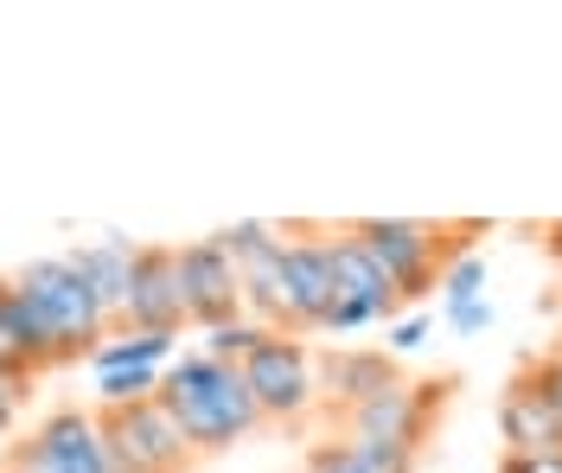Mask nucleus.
Here are the masks:
<instances>
[{
    "label": "nucleus",
    "mask_w": 562,
    "mask_h": 473,
    "mask_svg": "<svg viewBox=\"0 0 562 473\" xmlns=\"http://www.w3.org/2000/svg\"><path fill=\"white\" fill-rule=\"evenodd\" d=\"M543 244H550V256H562V218L550 224V237H543Z\"/></svg>",
    "instance_id": "bb28decb"
},
{
    "label": "nucleus",
    "mask_w": 562,
    "mask_h": 473,
    "mask_svg": "<svg viewBox=\"0 0 562 473\" xmlns=\"http://www.w3.org/2000/svg\"><path fill=\"white\" fill-rule=\"evenodd\" d=\"M307 473H364V468L351 461L346 441H319L314 454H307Z\"/></svg>",
    "instance_id": "b1692460"
},
{
    "label": "nucleus",
    "mask_w": 562,
    "mask_h": 473,
    "mask_svg": "<svg viewBox=\"0 0 562 473\" xmlns=\"http://www.w3.org/2000/svg\"><path fill=\"white\" fill-rule=\"evenodd\" d=\"M441 307H460V301H473V294H486V256L480 250H467V256H454L448 269H441Z\"/></svg>",
    "instance_id": "6ab92c4d"
},
{
    "label": "nucleus",
    "mask_w": 562,
    "mask_h": 473,
    "mask_svg": "<svg viewBox=\"0 0 562 473\" xmlns=\"http://www.w3.org/2000/svg\"><path fill=\"white\" fill-rule=\"evenodd\" d=\"M525 384L537 391V397L550 403V416L562 423V352H543V359L525 364Z\"/></svg>",
    "instance_id": "412c9836"
},
{
    "label": "nucleus",
    "mask_w": 562,
    "mask_h": 473,
    "mask_svg": "<svg viewBox=\"0 0 562 473\" xmlns=\"http://www.w3.org/2000/svg\"><path fill=\"white\" fill-rule=\"evenodd\" d=\"M557 352H562V346H557Z\"/></svg>",
    "instance_id": "c85d7f7f"
},
{
    "label": "nucleus",
    "mask_w": 562,
    "mask_h": 473,
    "mask_svg": "<svg viewBox=\"0 0 562 473\" xmlns=\"http://www.w3.org/2000/svg\"><path fill=\"white\" fill-rule=\"evenodd\" d=\"M20 397H26V391H20L13 378H0V429H13V416H20Z\"/></svg>",
    "instance_id": "a878e982"
},
{
    "label": "nucleus",
    "mask_w": 562,
    "mask_h": 473,
    "mask_svg": "<svg viewBox=\"0 0 562 473\" xmlns=\"http://www.w3.org/2000/svg\"><path fill=\"white\" fill-rule=\"evenodd\" d=\"M346 448L364 473H416V448H396V441H346Z\"/></svg>",
    "instance_id": "aec40b11"
},
{
    "label": "nucleus",
    "mask_w": 562,
    "mask_h": 473,
    "mask_svg": "<svg viewBox=\"0 0 562 473\" xmlns=\"http://www.w3.org/2000/svg\"><path fill=\"white\" fill-rule=\"evenodd\" d=\"M135 256L140 244H128L122 230H103L97 244H83V250H65V262L90 282V294L109 307V320L122 314V301H128V275H135Z\"/></svg>",
    "instance_id": "2eb2a0df"
},
{
    "label": "nucleus",
    "mask_w": 562,
    "mask_h": 473,
    "mask_svg": "<svg viewBox=\"0 0 562 473\" xmlns=\"http://www.w3.org/2000/svg\"><path fill=\"white\" fill-rule=\"evenodd\" d=\"M473 224H460V237H467ZM358 250L371 256L378 269H384V282L403 301H422V294H435V282H441V269L454 262V256H467V244H460L454 230H441V224H422V218H358L346 230Z\"/></svg>",
    "instance_id": "f03ea898"
},
{
    "label": "nucleus",
    "mask_w": 562,
    "mask_h": 473,
    "mask_svg": "<svg viewBox=\"0 0 562 473\" xmlns=\"http://www.w3.org/2000/svg\"><path fill=\"white\" fill-rule=\"evenodd\" d=\"M115 327H128V333H179V327H186L173 244H140L135 275H128V301H122Z\"/></svg>",
    "instance_id": "9d476101"
},
{
    "label": "nucleus",
    "mask_w": 562,
    "mask_h": 473,
    "mask_svg": "<svg viewBox=\"0 0 562 473\" xmlns=\"http://www.w3.org/2000/svg\"><path fill=\"white\" fill-rule=\"evenodd\" d=\"M179 352V333H128V327H109V339L90 352L97 371H115V364H154V371H167Z\"/></svg>",
    "instance_id": "dca6fc26"
},
{
    "label": "nucleus",
    "mask_w": 562,
    "mask_h": 473,
    "mask_svg": "<svg viewBox=\"0 0 562 473\" xmlns=\"http://www.w3.org/2000/svg\"><path fill=\"white\" fill-rule=\"evenodd\" d=\"M179 307H186V327H224V320H244V294H237V262L217 250V237L199 244H179Z\"/></svg>",
    "instance_id": "1a4fd4ad"
},
{
    "label": "nucleus",
    "mask_w": 562,
    "mask_h": 473,
    "mask_svg": "<svg viewBox=\"0 0 562 473\" xmlns=\"http://www.w3.org/2000/svg\"><path fill=\"white\" fill-rule=\"evenodd\" d=\"M237 371H244V384H249V397H256V409H262V423H301V416L319 403V371H314L307 339L269 333Z\"/></svg>",
    "instance_id": "39448f33"
},
{
    "label": "nucleus",
    "mask_w": 562,
    "mask_h": 473,
    "mask_svg": "<svg viewBox=\"0 0 562 473\" xmlns=\"http://www.w3.org/2000/svg\"><path fill=\"white\" fill-rule=\"evenodd\" d=\"M314 371H319V397L339 403V409H358V403H371V397H384V391L403 384V371H396V359H390L384 346L378 352L371 346H339Z\"/></svg>",
    "instance_id": "ddd939ff"
},
{
    "label": "nucleus",
    "mask_w": 562,
    "mask_h": 473,
    "mask_svg": "<svg viewBox=\"0 0 562 473\" xmlns=\"http://www.w3.org/2000/svg\"><path fill=\"white\" fill-rule=\"evenodd\" d=\"M0 473H7V468H0Z\"/></svg>",
    "instance_id": "cd10ccee"
},
{
    "label": "nucleus",
    "mask_w": 562,
    "mask_h": 473,
    "mask_svg": "<svg viewBox=\"0 0 562 473\" xmlns=\"http://www.w3.org/2000/svg\"><path fill=\"white\" fill-rule=\"evenodd\" d=\"M326 269H333V294H339V307H333L326 333H358V327H378V320L390 327V320L403 314V294L390 289L384 269L358 250L346 230L326 237Z\"/></svg>",
    "instance_id": "0eeeda50"
},
{
    "label": "nucleus",
    "mask_w": 562,
    "mask_h": 473,
    "mask_svg": "<svg viewBox=\"0 0 562 473\" xmlns=\"http://www.w3.org/2000/svg\"><path fill=\"white\" fill-rule=\"evenodd\" d=\"M154 391H160V371H154V364H115V371H97V397H103V409L147 403Z\"/></svg>",
    "instance_id": "f3484780"
},
{
    "label": "nucleus",
    "mask_w": 562,
    "mask_h": 473,
    "mask_svg": "<svg viewBox=\"0 0 562 473\" xmlns=\"http://www.w3.org/2000/svg\"><path fill=\"white\" fill-rule=\"evenodd\" d=\"M448 391H454V378H435V384H409V378H403L396 391L346 409V441H396V448H416L422 454V436H428V423L441 416Z\"/></svg>",
    "instance_id": "6e6552de"
},
{
    "label": "nucleus",
    "mask_w": 562,
    "mask_h": 473,
    "mask_svg": "<svg viewBox=\"0 0 562 473\" xmlns=\"http://www.w3.org/2000/svg\"><path fill=\"white\" fill-rule=\"evenodd\" d=\"M109 441V473H192V448L173 429V416L160 403H128V409H97Z\"/></svg>",
    "instance_id": "20e7f679"
},
{
    "label": "nucleus",
    "mask_w": 562,
    "mask_h": 473,
    "mask_svg": "<svg viewBox=\"0 0 562 473\" xmlns=\"http://www.w3.org/2000/svg\"><path fill=\"white\" fill-rule=\"evenodd\" d=\"M498 436L512 441V454H562V423L550 416V403L525 384V371L498 397Z\"/></svg>",
    "instance_id": "4468645a"
},
{
    "label": "nucleus",
    "mask_w": 562,
    "mask_h": 473,
    "mask_svg": "<svg viewBox=\"0 0 562 473\" xmlns=\"http://www.w3.org/2000/svg\"><path fill=\"white\" fill-rule=\"evenodd\" d=\"M262 339H269V327H256V320H224V327L205 333V346H199V352L217 359V364H244Z\"/></svg>",
    "instance_id": "a211bd4d"
},
{
    "label": "nucleus",
    "mask_w": 562,
    "mask_h": 473,
    "mask_svg": "<svg viewBox=\"0 0 562 473\" xmlns=\"http://www.w3.org/2000/svg\"><path fill=\"white\" fill-rule=\"evenodd\" d=\"M7 473H109V441L97 409H52L26 441H13Z\"/></svg>",
    "instance_id": "423d86ee"
},
{
    "label": "nucleus",
    "mask_w": 562,
    "mask_h": 473,
    "mask_svg": "<svg viewBox=\"0 0 562 473\" xmlns=\"http://www.w3.org/2000/svg\"><path fill=\"white\" fill-rule=\"evenodd\" d=\"M498 473H562V454H505Z\"/></svg>",
    "instance_id": "393cba45"
},
{
    "label": "nucleus",
    "mask_w": 562,
    "mask_h": 473,
    "mask_svg": "<svg viewBox=\"0 0 562 473\" xmlns=\"http://www.w3.org/2000/svg\"><path fill=\"white\" fill-rule=\"evenodd\" d=\"M52 364H58V346H52L45 320H38V307L26 301V289L13 275H0V378L33 384Z\"/></svg>",
    "instance_id": "f8f14e48"
},
{
    "label": "nucleus",
    "mask_w": 562,
    "mask_h": 473,
    "mask_svg": "<svg viewBox=\"0 0 562 473\" xmlns=\"http://www.w3.org/2000/svg\"><path fill=\"white\" fill-rule=\"evenodd\" d=\"M154 403L173 416V429L186 436L192 454H224V448H237L262 429V409L249 397L244 371L205 359V352H173V364L160 371Z\"/></svg>",
    "instance_id": "f257e3e1"
},
{
    "label": "nucleus",
    "mask_w": 562,
    "mask_h": 473,
    "mask_svg": "<svg viewBox=\"0 0 562 473\" xmlns=\"http://www.w3.org/2000/svg\"><path fill=\"white\" fill-rule=\"evenodd\" d=\"M441 314H448V327H454V333H467V339H473V333H486L492 320H498L492 294H473V301H460V307H441Z\"/></svg>",
    "instance_id": "4be33fe9"
},
{
    "label": "nucleus",
    "mask_w": 562,
    "mask_h": 473,
    "mask_svg": "<svg viewBox=\"0 0 562 473\" xmlns=\"http://www.w3.org/2000/svg\"><path fill=\"white\" fill-rule=\"evenodd\" d=\"M281 282H288L294 339H301V333H326L333 307H339L333 269H326V237H281Z\"/></svg>",
    "instance_id": "9b49d317"
},
{
    "label": "nucleus",
    "mask_w": 562,
    "mask_h": 473,
    "mask_svg": "<svg viewBox=\"0 0 562 473\" xmlns=\"http://www.w3.org/2000/svg\"><path fill=\"white\" fill-rule=\"evenodd\" d=\"M422 339H428V314H396L384 327V352L396 359V352H416Z\"/></svg>",
    "instance_id": "5701e85b"
},
{
    "label": "nucleus",
    "mask_w": 562,
    "mask_h": 473,
    "mask_svg": "<svg viewBox=\"0 0 562 473\" xmlns=\"http://www.w3.org/2000/svg\"><path fill=\"white\" fill-rule=\"evenodd\" d=\"M13 282L26 289V301L38 307V320L52 333V346H58V364L70 359H90L97 346L109 339V307L90 294V282L70 269L65 256H33L26 269H13Z\"/></svg>",
    "instance_id": "7ed1b4c3"
}]
</instances>
